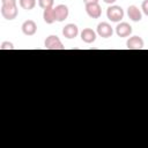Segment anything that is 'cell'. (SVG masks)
I'll use <instances>...</instances> for the list:
<instances>
[{
    "label": "cell",
    "mask_w": 148,
    "mask_h": 148,
    "mask_svg": "<svg viewBox=\"0 0 148 148\" xmlns=\"http://www.w3.org/2000/svg\"><path fill=\"white\" fill-rule=\"evenodd\" d=\"M54 12H56V16H57V21L58 22L65 21L68 17V14H69L68 7L66 5H58V6H56Z\"/></svg>",
    "instance_id": "obj_10"
},
{
    "label": "cell",
    "mask_w": 148,
    "mask_h": 148,
    "mask_svg": "<svg viewBox=\"0 0 148 148\" xmlns=\"http://www.w3.org/2000/svg\"><path fill=\"white\" fill-rule=\"evenodd\" d=\"M105 3H108V5H112V3H114L117 0H103Z\"/></svg>",
    "instance_id": "obj_20"
},
{
    "label": "cell",
    "mask_w": 148,
    "mask_h": 148,
    "mask_svg": "<svg viewBox=\"0 0 148 148\" xmlns=\"http://www.w3.org/2000/svg\"><path fill=\"white\" fill-rule=\"evenodd\" d=\"M116 34L118 37H128L132 34V27L126 23V22H121L116 27Z\"/></svg>",
    "instance_id": "obj_9"
},
{
    "label": "cell",
    "mask_w": 148,
    "mask_h": 148,
    "mask_svg": "<svg viewBox=\"0 0 148 148\" xmlns=\"http://www.w3.org/2000/svg\"><path fill=\"white\" fill-rule=\"evenodd\" d=\"M20 7L25 10H31L36 6V0H18Z\"/></svg>",
    "instance_id": "obj_14"
},
{
    "label": "cell",
    "mask_w": 148,
    "mask_h": 148,
    "mask_svg": "<svg viewBox=\"0 0 148 148\" xmlns=\"http://www.w3.org/2000/svg\"><path fill=\"white\" fill-rule=\"evenodd\" d=\"M43 20L45 23L47 24H52L57 21V16H56V12H54V8H47V9H44L43 12Z\"/></svg>",
    "instance_id": "obj_13"
},
{
    "label": "cell",
    "mask_w": 148,
    "mask_h": 148,
    "mask_svg": "<svg viewBox=\"0 0 148 148\" xmlns=\"http://www.w3.org/2000/svg\"><path fill=\"white\" fill-rule=\"evenodd\" d=\"M37 31V24L35 21L32 20H27L23 22L22 24V32L25 35V36H32L35 35Z\"/></svg>",
    "instance_id": "obj_8"
},
{
    "label": "cell",
    "mask_w": 148,
    "mask_h": 148,
    "mask_svg": "<svg viewBox=\"0 0 148 148\" xmlns=\"http://www.w3.org/2000/svg\"><path fill=\"white\" fill-rule=\"evenodd\" d=\"M54 3V0H38V5L40 8L43 9H47V8H52Z\"/></svg>",
    "instance_id": "obj_15"
},
{
    "label": "cell",
    "mask_w": 148,
    "mask_h": 148,
    "mask_svg": "<svg viewBox=\"0 0 148 148\" xmlns=\"http://www.w3.org/2000/svg\"><path fill=\"white\" fill-rule=\"evenodd\" d=\"M17 6L14 5V6H9V5H2L1 6V15L3 18L8 20V21H12L14 18H16L17 16Z\"/></svg>",
    "instance_id": "obj_3"
},
{
    "label": "cell",
    "mask_w": 148,
    "mask_h": 148,
    "mask_svg": "<svg viewBox=\"0 0 148 148\" xmlns=\"http://www.w3.org/2000/svg\"><path fill=\"white\" fill-rule=\"evenodd\" d=\"M145 43H143V39L139 36H133V37H130L126 42V47L128 50H141L143 47Z\"/></svg>",
    "instance_id": "obj_6"
},
{
    "label": "cell",
    "mask_w": 148,
    "mask_h": 148,
    "mask_svg": "<svg viewBox=\"0 0 148 148\" xmlns=\"http://www.w3.org/2000/svg\"><path fill=\"white\" fill-rule=\"evenodd\" d=\"M81 39L87 44H91L96 40V32L90 28H86L81 31Z\"/></svg>",
    "instance_id": "obj_12"
},
{
    "label": "cell",
    "mask_w": 148,
    "mask_h": 148,
    "mask_svg": "<svg viewBox=\"0 0 148 148\" xmlns=\"http://www.w3.org/2000/svg\"><path fill=\"white\" fill-rule=\"evenodd\" d=\"M84 5H88V3H97L98 0H83Z\"/></svg>",
    "instance_id": "obj_19"
},
{
    "label": "cell",
    "mask_w": 148,
    "mask_h": 148,
    "mask_svg": "<svg viewBox=\"0 0 148 148\" xmlns=\"http://www.w3.org/2000/svg\"><path fill=\"white\" fill-rule=\"evenodd\" d=\"M86 12H87L88 16L91 17V18H98L102 15V8L98 5V2L97 3H88V5H86Z\"/></svg>",
    "instance_id": "obj_7"
},
{
    "label": "cell",
    "mask_w": 148,
    "mask_h": 148,
    "mask_svg": "<svg viewBox=\"0 0 148 148\" xmlns=\"http://www.w3.org/2000/svg\"><path fill=\"white\" fill-rule=\"evenodd\" d=\"M97 34H98L99 37L109 38V37L112 36L113 29H112V27H111L108 22H101V23H98V25H97Z\"/></svg>",
    "instance_id": "obj_4"
},
{
    "label": "cell",
    "mask_w": 148,
    "mask_h": 148,
    "mask_svg": "<svg viewBox=\"0 0 148 148\" xmlns=\"http://www.w3.org/2000/svg\"><path fill=\"white\" fill-rule=\"evenodd\" d=\"M2 5H9V6H14L16 5V0H1Z\"/></svg>",
    "instance_id": "obj_18"
},
{
    "label": "cell",
    "mask_w": 148,
    "mask_h": 148,
    "mask_svg": "<svg viewBox=\"0 0 148 148\" xmlns=\"http://www.w3.org/2000/svg\"><path fill=\"white\" fill-rule=\"evenodd\" d=\"M44 46L47 50H64L65 49V46L62 45L59 37L54 36V35L46 37V39L44 40Z\"/></svg>",
    "instance_id": "obj_2"
},
{
    "label": "cell",
    "mask_w": 148,
    "mask_h": 148,
    "mask_svg": "<svg viewBox=\"0 0 148 148\" xmlns=\"http://www.w3.org/2000/svg\"><path fill=\"white\" fill-rule=\"evenodd\" d=\"M77 34H79V28H77V25L74 24V23H68V24H66V25L62 28V35H64V37L67 38V39H73V38H75V37L77 36Z\"/></svg>",
    "instance_id": "obj_5"
},
{
    "label": "cell",
    "mask_w": 148,
    "mask_h": 148,
    "mask_svg": "<svg viewBox=\"0 0 148 148\" xmlns=\"http://www.w3.org/2000/svg\"><path fill=\"white\" fill-rule=\"evenodd\" d=\"M141 9H142L143 14L148 16V0H145V1L142 2V5H141Z\"/></svg>",
    "instance_id": "obj_17"
},
{
    "label": "cell",
    "mask_w": 148,
    "mask_h": 148,
    "mask_svg": "<svg viewBox=\"0 0 148 148\" xmlns=\"http://www.w3.org/2000/svg\"><path fill=\"white\" fill-rule=\"evenodd\" d=\"M127 16H128L133 22H139V21H141V18H142V13H141V10H140L136 6L131 5V6H128V8H127Z\"/></svg>",
    "instance_id": "obj_11"
},
{
    "label": "cell",
    "mask_w": 148,
    "mask_h": 148,
    "mask_svg": "<svg viewBox=\"0 0 148 148\" xmlns=\"http://www.w3.org/2000/svg\"><path fill=\"white\" fill-rule=\"evenodd\" d=\"M1 50H14V45L10 42H3L0 46Z\"/></svg>",
    "instance_id": "obj_16"
},
{
    "label": "cell",
    "mask_w": 148,
    "mask_h": 148,
    "mask_svg": "<svg viewBox=\"0 0 148 148\" xmlns=\"http://www.w3.org/2000/svg\"><path fill=\"white\" fill-rule=\"evenodd\" d=\"M106 16L111 22H119L124 17V9L120 6L112 5L106 9Z\"/></svg>",
    "instance_id": "obj_1"
}]
</instances>
